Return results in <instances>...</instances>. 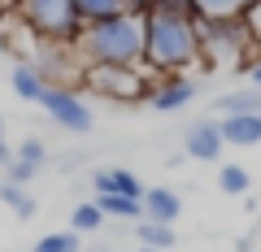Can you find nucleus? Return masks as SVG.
Returning a JSON list of instances; mask_svg holds the SVG:
<instances>
[{
	"mask_svg": "<svg viewBox=\"0 0 261 252\" xmlns=\"http://www.w3.org/2000/svg\"><path fill=\"white\" fill-rule=\"evenodd\" d=\"M74 48L87 66H144V18L118 13L109 22L83 26Z\"/></svg>",
	"mask_w": 261,
	"mask_h": 252,
	"instance_id": "obj_2",
	"label": "nucleus"
},
{
	"mask_svg": "<svg viewBox=\"0 0 261 252\" xmlns=\"http://www.w3.org/2000/svg\"><path fill=\"white\" fill-rule=\"evenodd\" d=\"M140 252H157V248H140Z\"/></svg>",
	"mask_w": 261,
	"mask_h": 252,
	"instance_id": "obj_30",
	"label": "nucleus"
},
{
	"mask_svg": "<svg viewBox=\"0 0 261 252\" xmlns=\"http://www.w3.org/2000/svg\"><path fill=\"white\" fill-rule=\"evenodd\" d=\"M39 104L48 109V118H53L61 131H74V135L92 131V109H87V100L74 92V87H48Z\"/></svg>",
	"mask_w": 261,
	"mask_h": 252,
	"instance_id": "obj_6",
	"label": "nucleus"
},
{
	"mask_svg": "<svg viewBox=\"0 0 261 252\" xmlns=\"http://www.w3.org/2000/svg\"><path fill=\"white\" fill-rule=\"evenodd\" d=\"M222 113H261V87H244V92H226L218 96Z\"/></svg>",
	"mask_w": 261,
	"mask_h": 252,
	"instance_id": "obj_15",
	"label": "nucleus"
},
{
	"mask_svg": "<svg viewBox=\"0 0 261 252\" xmlns=\"http://www.w3.org/2000/svg\"><path fill=\"white\" fill-rule=\"evenodd\" d=\"M200 61V31L196 18L183 13H161L152 9L144 18V70L157 78L166 74H183Z\"/></svg>",
	"mask_w": 261,
	"mask_h": 252,
	"instance_id": "obj_1",
	"label": "nucleus"
},
{
	"mask_svg": "<svg viewBox=\"0 0 261 252\" xmlns=\"http://www.w3.org/2000/svg\"><path fill=\"white\" fill-rule=\"evenodd\" d=\"M244 26H248V35H252V48L261 52V0H252L248 9H244Z\"/></svg>",
	"mask_w": 261,
	"mask_h": 252,
	"instance_id": "obj_23",
	"label": "nucleus"
},
{
	"mask_svg": "<svg viewBox=\"0 0 261 252\" xmlns=\"http://www.w3.org/2000/svg\"><path fill=\"white\" fill-rule=\"evenodd\" d=\"M96 226H105V213H100L96 200H87V205H79L74 213H70V231L74 235H87V231H96Z\"/></svg>",
	"mask_w": 261,
	"mask_h": 252,
	"instance_id": "obj_20",
	"label": "nucleus"
},
{
	"mask_svg": "<svg viewBox=\"0 0 261 252\" xmlns=\"http://www.w3.org/2000/svg\"><path fill=\"white\" fill-rule=\"evenodd\" d=\"M218 131H222L226 148H252L261 144V113H222Z\"/></svg>",
	"mask_w": 261,
	"mask_h": 252,
	"instance_id": "obj_9",
	"label": "nucleus"
},
{
	"mask_svg": "<svg viewBox=\"0 0 261 252\" xmlns=\"http://www.w3.org/2000/svg\"><path fill=\"white\" fill-rule=\"evenodd\" d=\"M0 200H5V205H9L22 222H27V217H35V209H39L35 196H27V187H18V183H0Z\"/></svg>",
	"mask_w": 261,
	"mask_h": 252,
	"instance_id": "obj_17",
	"label": "nucleus"
},
{
	"mask_svg": "<svg viewBox=\"0 0 261 252\" xmlns=\"http://www.w3.org/2000/svg\"><path fill=\"white\" fill-rule=\"evenodd\" d=\"M96 196H126V200H144V183L130 170H96L92 174Z\"/></svg>",
	"mask_w": 261,
	"mask_h": 252,
	"instance_id": "obj_10",
	"label": "nucleus"
},
{
	"mask_svg": "<svg viewBox=\"0 0 261 252\" xmlns=\"http://www.w3.org/2000/svg\"><path fill=\"white\" fill-rule=\"evenodd\" d=\"M252 0H196V22L200 18H244Z\"/></svg>",
	"mask_w": 261,
	"mask_h": 252,
	"instance_id": "obj_16",
	"label": "nucleus"
},
{
	"mask_svg": "<svg viewBox=\"0 0 261 252\" xmlns=\"http://www.w3.org/2000/svg\"><path fill=\"white\" fill-rule=\"evenodd\" d=\"M74 13L83 26H96V22H109L118 13H126V0H74Z\"/></svg>",
	"mask_w": 261,
	"mask_h": 252,
	"instance_id": "obj_13",
	"label": "nucleus"
},
{
	"mask_svg": "<svg viewBox=\"0 0 261 252\" xmlns=\"http://www.w3.org/2000/svg\"><path fill=\"white\" fill-rule=\"evenodd\" d=\"M13 161V148H9V135H5V122H0V165Z\"/></svg>",
	"mask_w": 261,
	"mask_h": 252,
	"instance_id": "obj_26",
	"label": "nucleus"
},
{
	"mask_svg": "<svg viewBox=\"0 0 261 252\" xmlns=\"http://www.w3.org/2000/svg\"><path fill=\"white\" fill-rule=\"evenodd\" d=\"M248 78H252V87H261V57H257V61L248 66Z\"/></svg>",
	"mask_w": 261,
	"mask_h": 252,
	"instance_id": "obj_28",
	"label": "nucleus"
},
{
	"mask_svg": "<svg viewBox=\"0 0 261 252\" xmlns=\"http://www.w3.org/2000/svg\"><path fill=\"white\" fill-rule=\"evenodd\" d=\"M13 161H18V165H27L31 174H39V170H44V161H48L44 139H22V144H18V152H13Z\"/></svg>",
	"mask_w": 261,
	"mask_h": 252,
	"instance_id": "obj_19",
	"label": "nucleus"
},
{
	"mask_svg": "<svg viewBox=\"0 0 261 252\" xmlns=\"http://www.w3.org/2000/svg\"><path fill=\"white\" fill-rule=\"evenodd\" d=\"M135 235H140L144 248H157V252H170V248H174V239H178L174 226H166V222H148V217H140Z\"/></svg>",
	"mask_w": 261,
	"mask_h": 252,
	"instance_id": "obj_14",
	"label": "nucleus"
},
{
	"mask_svg": "<svg viewBox=\"0 0 261 252\" xmlns=\"http://www.w3.org/2000/svg\"><path fill=\"white\" fill-rule=\"evenodd\" d=\"M152 9H157V0H126V13H135V18H148Z\"/></svg>",
	"mask_w": 261,
	"mask_h": 252,
	"instance_id": "obj_25",
	"label": "nucleus"
},
{
	"mask_svg": "<svg viewBox=\"0 0 261 252\" xmlns=\"http://www.w3.org/2000/svg\"><path fill=\"white\" fill-rule=\"evenodd\" d=\"M22 9V0H0V18H9V13Z\"/></svg>",
	"mask_w": 261,
	"mask_h": 252,
	"instance_id": "obj_27",
	"label": "nucleus"
},
{
	"mask_svg": "<svg viewBox=\"0 0 261 252\" xmlns=\"http://www.w3.org/2000/svg\"><path fill=\"white\" fill-rule=\"evenodd\" d=\"M96 205H100L105 217H144V205L140 200H126V196H96Z\"/></svg>",
	"mask_w": 261,
	"mask_h": 252,
	"instance_id": "obj_18",
	"label": "nucleus"
},
{
	"mask_svg": "<svg viewBox=\"0 0 261 252\" xmlns=\"http://www.w3.org/2000/svg\"><path fill=\"white\" fill-rule=\"evenodd\" d=\"M222 131L218 122H192L183 135V157H196V161H218L222 157Z\"/></svg>",
	"mask_w": 261,
	"mask_h": 252,
	"instance_id": "obj_8",
	"label": "nucleus"
},
{
	"mask_svg": "<svg viewBox=\"0 0 261 252\" xmlns=\"http://www.w3.org/2000/svg\"><path fill=\"white\" fill-rule=\"evenodd\" d=\"M196 31H200V52H209V57L257 52L248 26H244V18H200V22H196Z\"/></svg>",
	"mask_w": 261,
	"mask_h": 252,
	"instance_id": "obj_5",
	"label": "nucleus"
},
{
	"mask_svg": "<svg viewBox=\"0 0 261 252\" xmlns=\"http://www.w3.org/2000/svg\"><path fill=\"white\" fill-rule=\"evenodd\" d=\"M192 96H196V83H192L187 74H166V78L152 83L148 104H152L157 113H174V109H183V104H192Z\"/></svg>",
	"mask_w": 261,
	"mask_h": 252,
	"instance_id": "obj_7",
	"label": "nucleus"
},
{
	"mask_svg": "<svg viewBox=\"0 0 261 252\" xmlns=\"http://www.w3.org/2000/svg\"><path fill=\"white\" fill-rule=\"evenodd\" d=\"M144 217L148 222H166L174 226L178 213H183V200H178V191H170V187H144Z\"/></svg>",
	"mask_w": 261,
	"mask_h": 252,
	"instance_id": "obj_11",
	"label": "nucleus"
},
{
	"mask_svg": "<svg viewBox=\"0 0 261 252\" xmlns=\"http://www.w3.org/2000/svg\"><path fill=\"white\" fill-rule=\"evenodd\" d=\"M22 22H27V31H35L39 39H48V44H79V35H83V22H79L74 13V0H22Z\"/></svg>",
	"mask_w": 261,
	"mask_h": 252,
	"instance_id": "obj_3",
	"label": "nucleus"
},
{
	"mask_svg": "<svg viewBox=\"0 0 261 252\" xmlns=\"http://www.w3.org/2000/svg\"><path fill=\"white\" fill-rule=\"evenodd\" d=\"M31 252H79V235L74 231H53V235H44Z\"/></svg>",
	"mask_w": 261,
	"mask_h": 252,
	"instance_id": "obj_22",
	"label": "nucleus"
},
{
	"mask_svg": "<svg viewBox=\"0 0 261 252\" xmlns=\"http://www.w3.org/2000/svg\"><path fill=\"white\" fill-rule=\"evenodd\" d=\"M5 22V18H0ZM5 48H9V35H5V26H0V52H5Z\"/></svg>",
	"mask_w": 261,
	"mask_h": 252,
	"instance_id": "obj_29",
	"label": "nucleus"
},
{
	"mask_svg": "<svg viewBox=\"0 0 261 252\" xmlns=\"http://www.w3.org/2000/svg\"><path fill=\"white\" fill-rule=\"evenodd\" d=\"M157 74H148L144 66H87L83 87L105 100H148Z\"/></svg>",
	"mask_w": 261,
	"mask_h": 252,
	"instance_id": "obj_4",
	"label": "nucleus"
},
{
	"mask_svg": "<svg viewBox=\"0 0 261 252\" xmlns=\"http://www.w3.org/2000/svg\"><path fill=\"white\" fill-rule=\"evenodd\" d=\"M9 83H13V92H18L22 100H31V104H39V100H44V92H48V78L39 74V70L31 66V61H22V66H13Z\"/></svg>",
	"mask_w": 261,
	"mask_h": 252,
	"instance_id": "obj_12",
	"label": "nucleus"
},
{
	"mask_svg": "<svg viewBox=\"0 0 261 252\" xmlns=\"http://www.w3.org/2000/svg\"><path fill=\"white\" fill-rule=\"evenodd\" d=\"M161 13H183V18H196V0H157Z\"/></svg>",
	"mask_w": 261,
	"mask_h": 252,
	"instance_id": "obj_24",
	"label": "nucleus"
},
{
	"mask_svg": "<svg viewBox=\"0 0 261 252\" xmlns=\"http://www.w3.org/2000/svg\"><path fill=\"white\" fill-rule=\"evenodd\" d=\"M218 187H222L226 196H244V191L252 187V178H248L244 165H222V170H218Z\"/></svg>",
	"mask_w": 261,
	"mask_h": 252,
	"instance_id": "obj_21",
	"label": "nucleus"
}]
</instances>
